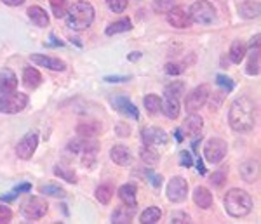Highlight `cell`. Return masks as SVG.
Returning a JSON list of instances; mask_svg holds the SVG:
<instances>
[{
	"instance_id": "cell-1",
	"label": "cell",
	"mask_w": 261,
	"mask_h": 224,
	"mask_svg": "<svg viewBox=\"0 0 261 224\" xmlns=\"http://www.w3.org/2000/svg\"><path fill=\"white\" fill-rule=\"evenodd\" d=\"M256 115H258V109H256L254 101L247 96L237 98L231 103L228 111L230 127L235 132H249L256 125Z\"/></svg>"
},
{
	"instance_id": "cell-2",
	"label": "cell",
	"mask_w": 261,
	"mask_h": 224,
	"mask_svg": "<svg viewBox=\"0 0 261 224\" xmlns=\"http://www.w3.org/2000/svg\"><path fill=\"white\" fill-rule=\"evenodd\" d=\"M92 21H94V7L89 2H75L73 6L68 7L66 23L71 30L82 32L91 26Z\"/></svg>"
},
{
	"instance_id": "cell-3",
	"label": "cell",
	"mask_w": 261,
	"mask_h": 224,
	"mask_svg": "<svg viewBox=\"0 0 261 224\" xmlns=\"http://www.w3.org/2000/svg\"><path fill=\"white\" fill-rule=\"evenodd\" d=\"M225 209L231 217H246L252 210V198L244 189H230L225 195Z\"/></svg>"
},
{
	"instance_id": "cell-4",
	"label": "cell",
	"mask_w": 261,
	"mask_h": 224,
	"mask_svg": "<svg viewBox=\"0 0 261 224\" xmlns=\"http://www.w3.org/2000/svg\"><path fill=\"white\" fill-rule=\"evenodd\" d=\"M188 14H190L192 23L197 24H211L216 19V9H214V6L211 2H207V0H197V2H193Z\"/></svg>"
},
{
	"instance_id": "cell-5",
	"label": "cell",
	"mask_w": 261,
	"mask_h": 224,
	"mask_svg": "<svg viewBox=\"0 0 261 224\" xmlns=\"http://www.w3.org/2000/svg\"><path fill=\"white\" fill-rule=\"evenodd\" d=\"M28 104V96L23 92H7V94L0 96V111L2 113H19L27 108Z\"/></svg>"
},
{
	"instance_id": "cell-6",
	"label": "cell",
	"mask_w": 261,
	"mask_h": 224,
	"mask_svg": "<svg viewBox=\"0 0 261 224\" xmlns=\"http://www.w3.org/2000/svg\"><path fill=\"white\" fill-rule=\"evenodd\" d=\"M47 210H49L47 202L40 197H30L28 200L23 202V205H21V214H23L27 219H30V221L44 217V215L47 214Z\"/></svg>"
},
{
	"instance_id": "cell-7",
	"label": "cell",
	"mask_w": 261,
	"mask_h": 224,
	"mask_svg": "<svg viewBox=\"0 0 261 224\" xmlns=\"http://www.w3.org/2000/svg\"><path fill=\"white\" fill-rule=\"evenodd\" d=\"M226 151H228V146H226V143L223 141V139L211 137L204 145V158L214 165V163H220L221 160L225 158Z\"/></svg>"
},
{
	"instance_id": "cell-8",
	"label": "cell",
	"mask_w": 261,
	"mask_h": 224,
	"mask_svg": "<svg viewBox=\"0 0 261 224\" xmlns=\"http://www.w3.org/2000/svg\"><path fill=\"white\" fill-rule=\"evenodd\" d=\"M188 197V183L185 177L174 176L167 183V200L172 204H179V202L187 200Z\"/></svg>"
},
{
	"instance_id": "cell-9",
	"label": "cell",
	"mask_w": 261,
	"mask_h": 224,
	"mask_svg": "<svg viewBox=\"0 0 261 224\" xmlns=\"http://www.w3.org/2000/svg\"><path fill=\"white\" fill-rule=\"evenodd\" d=\"M207 98H209V87L207 86H199L195 87L190 94L187 96L185 99V108H187L188 113H195L207 103Z\"/></svg>"
},
{
	"instance_id": "cell-10",
	"label": "cell",
	"mask_w": 261,
	"mask_h": 224,
	"mask_svg": "<svg viewBox=\"0 0 261 224\" xmlns=\"http://www.w3.org/2000/svg\"><path fill=\"white\" fill-rule=\"evenodd\" d=\"M37 146H39V134L37 132H28L16 146V155L19 156L21 160H30L33 153L37 151Z\"/></svg>"
},
{
	"instance_id": "cell-11",
	"label": "cell",
	"mask_w": 261,
	"mask_h": 224,
	"mask_svg": "<svg viewBox=\"0 0 261 224\" xmlns=\"http://www.w3.org/2000/svg\"><path fill=\"white\" fill-rule=\"evenodd\" d=\"M141 139L146 146L159 148L162 145H167L169 136H167V132H164L161 127H146V129L141 130Z\"/></svg>"
},
{
	"instance_id": "cell-12",
	"label": "cell",
	"mask_w": 261,
	"mask_h": 224,
	"mask_svg": "<svg viewBox=\"0 0 261 224\" xmlns=\"http://www.w3.org/2000/svg\"><path fill=\"white\" fill-rule=\"evenodd\" d=\"M167 21H169L171 26L179 28V30L188 28L192 24L190 14H188V11L181 6H174L169 12H167Z\"/></svg>"
},
{
	"instance_id": "cell-13",
	"label": "cell",
	"mask_w": 261,
	"mask_h": 224,
	"mask_svg": "<svg viewBox=\"0 0 261 224\" xmlns=\"http://www.w3.org/2000/svg\"><path fill=\"white\" fill-rule=\"evenodd\" d=\"M202 129H204V120H202L200 115H193V113L185 120V124L181 125V132H183L188 139L200 137Z\"/></svg>"
},
{
	"instance_id": "cell-14",
	"label": "cell",
	"mask_w": 261,
	"mask_h": 224,
	"mask_svg": "<svg viewBox=\"0 0 261 224\" xmlns=\"http://www.w3.org/2000/svg\"><path fill=\"white\" fill-rule=\"evenodd\" d=\"M112 104L117 111L122 113V115L130 117V118H134V120L140 118V109L136 108V104L130 103L129 98H125V96H115V98H112Z\"/></svg>"
},
{
	"instance_id": "cell-15",
	"label": "cell",
	"mask_w": 261,
	"mask_h": 224,
	"mask_svg": "<svg viewBox=\"0 0 261 224\" xmlns=\"http://www.w3.org/2000/svg\"><path fill=\"white\" fill-rule=\"evenodd\" d=\"M30 58H32V61L35 63V65L42 66V68H49L53 71L66 70L65 61H61V59H58V58H50V56H45V54H32Z\"/></svg>"
},
{
	"instance_id": "cell-16",
	"label": "cell",
	"mask_w": 261,
	"mask_h": 224,
	"mask_svg": "<svg viewBox=\"0 0 261 224\" xmlns=\"http://www.w3.org/2000/svg\"><path fill=\"white\" fill-rule=\"evenodd\" d=\"M18 87V77L14 75V71L9 68H4L0 71V92L7 94V92H14Z\"/></svg>"
},
{
	"instance_id": "cell-17",
	"label": "cell",
	"mask_w": 261,
	"mask_h": 224,
	"mask_svg": "<svg viewBox=\"0 0 261 224\" xmlns=\"http://www.w3.org/2000/svg\"><path fill=\"white\" fill-rule=\"evenodd\" d=\"M110 158L117 163V165L127 167L129 163H130V160H133V155H130V151H129L127 146L117 145V146H113L112 150H110Z\"/></svg>"
},
{
	"instance_id": "cell-18",
	"label": "cell",
	"mask_w": 261,
	"mask_h": 224,
	"mask_svg": "<svg viewBox=\"0 0 261 224\" xmlns=\"http://www.w3.org/2000/svg\"><path fill=\"white\" fill-rule=\"evenodd\" d=\"M259 176V163L256 160H246L241 165V177L246 183H254Z\"/></svg>"
},
{
	"instance_id": "cell-19",
	"label": "cell",
	"mask_w": 261,
	"mask_h": 224,
	"mask_svg": "<svg viewBox=\"0 0 261 224\" xmlns=\"http://www.w3.org/2000/svg\"><path fill=\"white\" fill-rule=\"evenodd\" d=\"M193 202H195V204L199 205L200 209H204V210L211 209V205H213V193L209 191L207 188H204V186H197L195 191H193Z\"/></svg>"
},
{
	"instance_id": "cell-20",
	"label": "cell",
	"mask_w": 261,
	"mask_h": 224,
	"mask_svg": "<svg viewBox=\"0 0 261 224\" xmlns=\"http://www.w3.org/2000/svg\"><path fill=\"white\" fill-rule=\"evenodd\" d=\"M136 193H138V189H136V186H134V184H124V186H120V188H119V198L124 202V205L134 207V209H136V205H138Z\"/></svg>"
},
{
	"instance_id": "cell-21",
	"label": "cell",
	"mask_w": 261,
	"mask_h": 224,
	"mask_svg": "<svg viewBox=\"0 0 261 224\" xmlns=\"http://www.w3.org/2000/svg\"><path fill=\"white\" fill-rule=\"evenodd\" d=\"M101 124L96 120L92 122H82V124L77 125V134L81 137H96L98 134H101Z\"/></svg>"
},
{
	"instance_id": "cell-22",
	"label": "cell",
	"mask_w": 261,
	"mask_h": 224,
	"mask_svg": "<svg viewBox=\"0 0 261 224\" xmlns=\"http://www.w3.org/2000/svg\"><path fill=\"white\" fill-rule=\"evenodd\" d=\"M161 109L164 111V115L167 118H171V120H174V118L179 117V98H171V96H166V99H164V103L161 104Z\"/></svg>"
},
{
	"instance_id": "cell-23",
	"label": "cell",
	"mask_w": 261,
	"mask_h": 224,
	"mask_svg": "<svg viewBox=\"0 0 261 224\" xmlns=\"http://www.w3.org/2000/svg\"><path fill=\"white\" fill-rule=\"evenodd\" d=\"M28 18H30L32 23L35 24V26H39V28H45L49 24L47 12H45L39 6H32L30 9H28Z\"/></svg>"
},
{
	"instance_id": "cell-24",
	"label": "cell",
	"mask_w": 261,
	"mask_h": 224,
	"mask_svg": "<svg viewBox=\"0 0 261 224\" xmlns=\"http://www.w3.org/2000/svg\"><path fill=\"white\" fill-rule=\"evenodd\" d=\"M134 217V207H119L113 210L112 214V222L113 224H129Z\"/></svg>"
},
{
	"instance_id": "cell-25",
	"label": "cell",
	"mask_w": 261,
	"mask_h": 224,
	"mask_svg": "<svg viewBox=\"0 0 261 224\" xmlns=\"http://www.w3.org/2000/svg\"><path fill=\"white\" fill-rule=\"evenodd\" d=\"M247 54V47L246 44H244L242 40H235L233 44H231L230 47V61L235 63V65H241V63L244 61V58H246Z\"/></svg>"
},
{
	"instance_id": "cell-26",
	"label": "cell",
	"mask_w": 261,
	"mask_h": 224,
	"mask_svg": "<svg viewBox=\"0 0 261 224\" xmlns=\"http://www.w3.org/2000/svg\"><path fill=\"white\" fill-rule=\"evenodd\" d=\"M23 83L28 89H37V87H39L42 83V75L39 73V70L27 66L24 71H23Z\"/></svg>"
},
{
	"instance_id": "cell-27",
	"label": "cell",
	"mask_w": 261,
	"mask_h": 224,
	"mask_svg": "<svg viewBox=\"0 0 261 224\" xmlns=\"http://www.w3.org/2000/svg\"><path fill=\"white\" fill-rule=\"evenodd\" d=\"M239 12H241L242 18L246 19H252L259 16V2H254V0H249V2H244L239 7Z\"/></svg>"
},
{
	"instance_id": "cell-28",
	"label": "cell",
	"mask_w": 261,
	"mask_h": 224,
	"mask_svg": "<svg viewBox=\"0 0 261 224\" xmlns=\"http://www.w3.org/2000/svg\"><path fill=\"white\" fill-rule=\"evenodd\" d=\"M140 156H141V160L146 163V165H155V163L161 160V155H159V151H157V148H153V146H146L145 148H141V151H140Z\"/></svg>"
},
{
	"instance_id": "cell-29",
	"label": "cell",
	"mask_w": 261,
	"mask_h": 224,
	"mask_svg": "<svg viewBox=\"0 0 261 224\" xmlns=\"http://www.w3.org/2000/svg\"><path fill=\"white\" fill-rule=\"evenodd\" d=\"M162 217V210L159 207H148L145 212L141 214V224H157Z\"/></svg>"
},
{
	"instance_id": "cell-30",
	"label": "cell",
	"mask_w": 261,
	"mask_h": 224,
	"mask_svg": "<svg viewBox=\"0 0 261 224\" xmlns=\"http://www.w3.org/2000/svg\"><path fill=\"white\" fill-rule=\"evenodd\" d=\"M130 28H133L130 21L127 18H124V19H119V21H115V23H112L110 26L107 28V35L112 37V35H117V33H124V32H129Z\"/></svg>"
},
{
	"instance_id": "cell-31",
	"label": "cell",
	"mask_w": 261,
	"mask_h": 224,
	"mask_svg": "<svg viewBox=\"0 0 261 224\" xmlns=\"http://www.w3.org/2000/svg\"><path fill=\"white\" fill-rule=\"evenodd\" d=\"M246 71H247V75H258L259 73V49H252L251 50Z\"/></svg>"
},
{
	"instance_id": "cell-32",
	"label": "cell",
	"mask_w": 261,
	"mask_h": 224,
	"mask_svg": "<svg viewBox=\"0 0 261 224\" xmlns=\"http://www.w3.org/2000/svg\"><path fill=\"white\" fill-rule=\"evenodd\" d=\"M112 197H113V188L110 184H101L96 188V198H98L103 205L110 204Z\"/></svg>"
},
{
	"instance_id": "cell-33",
	"label": "cell",
	"mask_w": 261,
	"mask_h": 224,
	"mask_svg": "<svg viewBox=\"0 0 261 224\" xmlns=\"http://www.w3.org/2000/svg\"><path fill=\"white\" fill-rule=\"evenodd\" d=\"M161 104H162V99L159 98L157 94H148L145 98V108L148 109L150 115H157L161 111Z\"/></svg>"
},
{
	"instance_id": "cell-34",
	"label": "cell",
	"mask_w": 261,
	"mask_h": 224,
	"mask_svg": "<svg viewBox=\"0 0 261 224\" xmlns=\"http://www.w3.org/2000/svg\"><path fill=\"white\" fill-rule=\"evenodd\" d=\"M50 2V9H53V14L56 18H65L66 12H68V0H49Z\"/></svg>"
},
{
	"instance_id": "cell-35",
	"label": "cell",
	"mask_w": 261,
	"mask_h": 224,
	"mask_svg": "<svg viewBox=\"0 0 261 224\" xmlns=\"http://www.w3.org/2000/svg\"><path fill=\"white\" fill-rule=\"evenodd\" d=\"M54 174H56L58 177H61V179H65L66 183H71V184L77 183V176H75V172L70 171V169H66L65 165L54 167Z\"/></svg>"
},
{
	"instance_id": "cell-36",
	"label": "cell",
	"mask_w": 261,
	"mask_h": 224,
	"mask_svg": "<svg viewBox=\"0 0 261 224\" xmlns=\"http://www.w3.org/2000/svg\"><path fill=\"white\" fill-rule=\"evenodd\" d=\"M185 92V83L183 82H171V86L164 89V94L171 96V98H181Z\"/></svg>"
},
{
	"instance_id": "cell-37",
	"label": "cell",
	"mask_w": 261,
	"mask_h": 224,
	"mask_svg": "<svg viewBox=\"0 0 261 224\" xmlns=\"http://www.w3.org/2000/svg\"><path fill=\"white\" fill-rule=\"evenodd\" d=\"M174 6H176V0H153V9L159 14L169 12Z\"/></svg>"
},
{
	"instance_id": "cell-38",
	"label": "cell",
	"mask_w": 261,
	"mask_h": 224,
	"mask_svg": "<svg viewBox=\"0 0 261 224\" xmlns=\"http://www.w3.org/2000/svg\"><path fill=\"white\" fill-rule=\"evenodd\" d=\"M40 191L44 193V195H47V197H56V198H63L66 195L65 189L60 188V186H54V184L44 186V188H40Z\"/></svg>"
},
{
	"instance_id": "cell-39",
	"label": "cell",
	"mask_w": 261,
	"mask_h": 224,
	"mask_svg": "<svg viewBox=\"0 0 261 224\" xmlns=\"http://www.w3.org/2000/svg\"><path fill=\"white\" fill-rule=\"evenodd\" d=\"M216 83L223 89V91H226V92H230L231 89H233V80H231L230 77H226V75H218V77H216Z\"/></svg>"
},
{
	"instance_id": "cell-40",
	"label": "cell",
	"mask_w": 261,
	"mask_h": 224,
	"mask_svg": "<svg viewBox=\"0 0 261 224\" xmlns=\"http://www.w3.org/2000/svg\"><path fill=\"white\" fill-rule=\"evenodd\" d=\"M107 4L113 12H124L127 7V0H107Z\"/></svg>"
},
{
	"instance_id": "cell-41",
	"label": "cell",
	"mask_w": 261,
	"mask_h": 224,
	"mask_svg": "<svg viewBox=\"0 0 261 224\" xmlns=\"http://www.w3.org/2000/svg\"><path fill=\"white\" fill-rule=\"evenodd\" d=\"M213 183V186H216V188H221L223 184H225L226 181V172L225 171H218L214 172V174L211 176V179H209Z\"/></svg>"
},
{
	"instance_id": "cell-42",
	"label": "cell",
	"mask_w": 261,
	"mask_h": 224,
	"mask_svg": "<svg viewBox=\"0 0 261 224\" xmlns=\"http://www.w3.org/2000/svg\"><path fill=\"white\" fill-rule=\"evenodd\" d=\"M171 222L172 224H190L192 222V217L185 212H176L171 215Z\"/></svg>"
},
{
	"instance_id": "cell-43",
	"label": "cell",
	"mask_w": 261,
	"mask_h": 224,
	"mask_svg": "<svg viewBox=\"0 0 261 224\" xmlns=\"http://www.w3.org/2000/svg\"><path fill=\"white\" fill-rule=\"evenodd\" d=\"M11 219H12V212H11L9 207L0 205V224H7V222H11Z\"/></svg>"
},
{
	"instance_id": "cell-44",
	"label": "cell",
	"mask_w": 261,
	"mask_h": 224,
	"mask_svg": "<svg viewBox=\"0 0 261 224\" xmlns=\"http://www.w3.org/2000/svg\"><path fill=\"white\" fill-rule=\"evenodd\" d=\"M146 176H148V181H150V184L153 186V188H161V184H162V176L161 174H155V172H151L148 171L146 172Z\"/></svg>"
},
{
	"instance_id": "cell-45",
	"label": "cell",
	"mask_w": 261,
	"mask_h": 224,
	"mask_svg": "<svg viewBox=\"0 0 261 224\" xmlns=\"http://www.w3.org/2000/svg\"><path fill=\"white\" fill-rule=\"evenodd\" d=\"M105 82H110V83L129 82V77L127 75H108V77H105Z\"/></svg>"
},
{
	"instance_id": "cell-46",
	"label": "cell",
	"mask_w": 261,
	"mask_h": 224,
	"mask_svg": "<svg viewBox=\"0 0 261 224\" xmlns=\"http://www.w3.org/2000/svg\"><path fill=\"white\" fill-rule=\"evenodd\" d=\"M166 71L169 75H179V73H183L185 68L179 65H174V63H169V65H166Z\"/></svg>"
},
{
	"instance_id": "cell-47",
	"label": "cell",
	"mask_w": 261,
	"mask_h": 224,
	"mask_svg": "<svg viewBox=\"0 0 261 224\" xmlns=\"http://www.w3.org/2000/svg\"><path fill=\"white\" fill-rule=\"evenodd\" d=\"M181 165L187 167V169L193 165V160H192L190 151H181Z\"/></svg>"
},
{
	"instance_id": "cell-48",
	"label": "cell",
	"mask_w": 261,
	"mask_h": 224,
	"mask_svg": "<svg viewBox=\"0 0 261 224\" xmlns=\"http://www.w3.org/2000/svg\"><path fill=\"white\" fill-rule=\"evenodd\" d=\"M251 49H259V33H256L251 39Z\"/></svg>"
},
{
	"instance_id": "cell-49",
	"label": "cell",
	"mask_w": 261,
	"mask_h": 224,
	"mask_svg": "<svg viewBox=\"0 0 261 224\" xmlns=\"http://www.w3.org/2000/svg\"><path fill=\"white\" fill-rule=\"evenodd\" d=\"M4 4H7V6L11 7H16V6H21V4H24V0H2Z\"/></svg>"
},
{
	"instance_id": "cell-50",
	"label": "cell",
	"mask_w": 261,
	"mask_h": 224,
	"mask_svg": "<svg viewBox=\"0 0 261 224\" xmlns=\"http://www.w3.org/2000/svg\"><path fill=\"white\" fill-rule=\"evenodd\" d=\"M197 169H199L200 174H205V169H204V163H202V158H200V156L197 158Z\"/></svg>"
},
{
	"instance_id": "cell-51",
	"label": "cell",
	"mask_w": 261,
	"mask_h": 224,
	"mask_svg": "<svg viewBox=\"0 0 261 224\" xmlns=\"http://www.w3.org/2000/svg\"><path fill=\"white\" fill-rule=\"evenodd\" d=\"M140 58H141V52H130V54H129V59H130V61H138Z\"/></svg>"
},
{
	"instance_id": "cell-52",
	"label": "cell",
	"mask_w": 261,
	"mask_h": 224,
	"mask_svg": "<svg viewBox=\"0 0 261 224\" xmlns=\"http://www.w3.org/2000/svg\"><path fill=\"white\" fill-rule=\"evenodd\" d=\"M174 136H176V141H178V143L183 141V132H181V129H179V130H176Z\"/></svg>"
},
{
	"instance_id": "cell-53",
	"label": "cell",
	"mask_w": 261,
	"mask_h": 224,
	"mask_svg": "<svg viewBox=\"0 0 261 224\" xmlns=\"http://www.w3.org/2000/svg\"><path fill=\"white\" fill-rule=\"evenodd\" d=\"M50 39L56 40V39H54V35H50ZM53 45H61V42H53Z\"/></svg>"
}]
</instances>
